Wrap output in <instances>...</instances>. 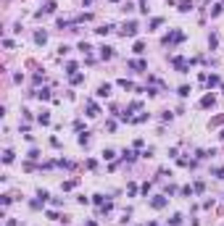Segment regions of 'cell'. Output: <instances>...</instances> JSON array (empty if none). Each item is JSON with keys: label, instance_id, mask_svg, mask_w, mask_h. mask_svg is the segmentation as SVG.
Returning a JSON list of instances; mask_svg holds the SVG:
<instances>
[{"label": "cell", "instance_id": "6da1fadb", "mask_svg": "<svg viewBox=\"0 0 224 226\" xmlns=\"http://www.w3.org/2000/svg\"><path fill=\"white\" fill-rule=\"evenodd\" d=\"M98 95L100 97H108V95H111V87H108V84H100V87H98Z\"/></svg>", "mask_w": 224, "mask_h": 226}, {"label": "cell", "instance_id": "7a4b0ae2", "mask_svg": "<svg viewBox=\"0 0 224 226\" xmlns=\"http://www.w3.org/2000/svg\"><path fill=\"white\" fill-rule=\"evenodd\" d=\"M34 39H37L40 45H45V39H47V37H45V32H37V34H34Z\"/></svg>", "mask_w": 224, "mask_h": 226}, {"label": "cell", "instance_id": "3957f363", "mask_svg": "<svg viewBox=\"0 0 224 226\" xmlns=\"http://www.w3.org/2000/svg\"><path fill=\"white\" fill-rule=\"evenodd\" d=\"M100 50H103V53H100L103 58H111V55H113V50H111V47H100Z\"/></svg>", "mask_w": 224, "mask_h": 226}]
</instances>
